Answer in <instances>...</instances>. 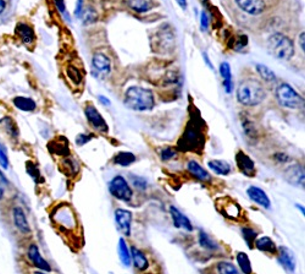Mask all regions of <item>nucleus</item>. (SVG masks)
Listing matches in <instances>:
<instances>
[{"instance_id": "393cba45", "label": "nucleus", "mask_w": 305, "mask_h": 274, "mask_svg": "<svg viewBox=\"0 0 305 274\" xmlns=\"http://www.w3.org/2000/svg\"><path fill=\"white\" fill-rule=\"evenodd\" d=\"M209 167H210V169L214 170V172L219 175H228L231 173L230 164L225 161H217V159H214V161L209 162Z\"/></svg>"}, {"instance_id": "3c124183", "label": "nucleus", "mask_w": 305, "mask_h": 274, "mask_svg": "<svg viewBox=\"0 0 305 274\" xmlns=\"http://www.w3.org/2000/svg\"><path fill=\"white\" fill-rule=\"evenodd\" d=\"M5 9H6V2L5 0H0V15L5 11Z\"/></svg>"}, {"instance_id": "c85d7f7f", "label": "nucleus", "mask_w": 305, "mask_h": 274, "mask_svg": "<svg viewBox=\"0 0 305 274\" xmlns=\"http://www.w3.org/2000/svg\"><path fill=\"white\" fill-rule=\"evenodd\" d=\"M237 262H238L242 272L244 274H252V265H250V261L249 259H248L247 254L238 252V255H237Z\"/></svg>"}, {"instance_id": "5701e85b", "label": "nucleus", "mask_w": 305, "mask_h": 274, "mask_svg": "<svg viewBox=\"0 0 305 274\" xmlns=\"http://www.w3.org/2000/svg\"><path fill=\"white\" fill-rule=\"evenodd\" d=\"M13 105L22 112H33L37 108L34 100L28 98V97H16V98H13Z\"/></svg>"}, {"instance_id": "9b49d317", "label": "nucleus", "mask_w": 305, "mask_h": 274, "mask_svg": "<svg viewBox=\"0 0 305 274\" xmlns=\"http://www.w3.org/2000/svg\"><path fill=\"white\" fill-rule=\"evenodd\" d=\"M28 257H29V260H31V262L33 263L35 267L39 268V270L45 271V272H50L51 271L50 265H49V262L47 261V260L43 259V256L40 255L39 249H38V246L35 245V244L29 245Z\"/></svg>"}, {"instance_id": "f704fd0d", "label": "nucleus", "mask_w": 305, "mask_h": 274, "mask_svg": "<svg viewBox=\"0 0 305 274\" xmlns=\"http://www.w3.org/2000/svg\"><path fill=\"white\" fill-rule=\"evenodd\" d=\"M67 77H69L75 85H80V83L82 82V75H81V72L78 71L76 67L70 66L69 69H67Z\"/></svg>"}, {"instance_id": "473e14b6", "label": "nucleus", "mask_w": 305, "mask_h": 274, "mask_svg": "<svg viewBox=\"0 0 305 274\" xmlns=\"http://www.w3.org/2000/svg\"><path fill=\"white\" fill-rule=\"evenodd\" d=\"M242 234H243V239L246 240L247 245L252 249L254 246L255 239H257V232L253 230L252 228H243L242 229Z\"/></svg>"}, {"instance_id": "9d476101", "label": "nucleus", "mask_w": 305, "mask_h": 274, "mask_svg": "<svg viewBox=\"0 0 305 274\" xmlns=\"http://www.w3.org/2000/svg\"><path fill=\"white\" fill-rule=\"evenodd\" d=\"M236 163L238 165L239 170L246 176H254L255 175V164L249 156H247L244 152L239 151L236 154Z\"/></svg>"}, {"instance_id": "ddd939ff", "label": "nucleus", "mask_w": 305, "mask_h": 274, "mask_svg": "<svg viewBox=\"0 0 305 274\" xmlns=\"http://www.w3.org/2000/svg\"><path fill=\"white\" fill-rule=\"evenodd\" d=\"M247 194H248V196H249V199L254 201V202H257L259 206L266 208V210H269V208H270L271 202H270L268 195H266V192L264 191V190L259 189V187H257V186H250V187H248Z\"/></svg>"}, {"instance_id": "4468645a", "label": "nucleus", "mask_w": 305, "mask_h": 274, "mask_svg": "<svg viewBox=\"0 0 305 274\" xmlns=\"http://www.w3.org/2000/svg\"><path fill=\"white\" fill-rule=\"evenodd\" d=\"M16 34L20 38L21 42L26 45L33 44L35 40V33L31 26L27 25V23H18L16 26Z\"/></svg>"}, {"instance_id": "09e8293b", "label": "nucleus", "mask_w": 305, "mask_h": 274, "mask_svg": "<svg viewBox=\"0 0 305 274\" xmlns=\"http://www.w3.org/2000/svg\"><path fill=\"white\" fill-rule=\"evenodd\" d=\"M203 56H204V60H205V62H206V64H208V65H209V67H210V69H212V70H214V65H212V64H211V62H210V59H209L208 54H206V53H203Z\"/></svg>"}, {"instance_id": "f03ea898", "label": "nucleus", "mask_w": 305, "mask_h": 274, "mask_svg": "<svg viewBox=\"0 0 305 274\" xmlns=\"http://www.w3.org/2000/svg\"><path fill=\"white\" fill-rule=\"evenodd\" d=\"M265 89L260 81L255 78H246L239 83V87L237 89V98L238 102L248 107H254L260 104L265 99Z\"/></svg>"}, {"instance_id": "dca6fc26", "label": "nucleus", "mask_w": 305, "mask_h": 274, "mask_svg": "<svg viewBox=\"0 0 305 274\" xmlns=\"http://www.w3.org/2000/svg\"><path fill=\"white\" fill-rule=\"evenodd\" d=\"M170 212H171V216H172L173 224H175L176 228H182V229L187 230V232H192L193 230L192 223H190L189 219H188L187 217L181 212V211L177 210V208L173 207V206H171Z\"/></svg>"}, {"instance_id": "2f4dec72", "label": "nucleus", "mask_w": 305, "mask_h": 274, "mask_svg": "<svg viewBox=\"0 0 305 274\" xmlns=\"http://www.w3.org/2000/svg\"><path fill=\"white\" fill-rule=\"evenodd\" d=\"M217 270H219V274H241L235 265L227 261L220 262L217 265Z\"/></svg>"}, {"instance_id": "cd10ccee", "label": "nucleus", "mask_w": 305, "mask_h": 274, "mask_svg": "<svg viewBox=\"0 0 305 274\" xmlns=\"http://www.w3.org/2000/svg\"><path fill=\"white\" fill-rule=\"evenodd\" d=\"M257 72L264 81H266V82H274V81L276 80V75H275L274 72H272L271 70L269 69L268 66H266V65L258 64L257 65Z\"/></svg>"}, {"instance_id": "c756f323", "label": "nucleus", "mask_w": 305, "mask_h": 274, "mask_svg": "<svg viewBox=\"0 0 305 274\" xmlns=\"http://www.w3.org/2000/svg\"><path fill=\"white\" fill-rule=\"evenodd\" d=\"M199 243H200L201 248H204V249H208V250L219 249V245H217V244L215 243V241L212 240V239L209 237L205 232H203V230H200L199 232Z\"/></svg>"}, {"instance_id": "6ab92c4d", "label": "nucleus", "mask_w": 305, "mask_h": 274, "mask_svg": "<svg viewBox=\"0 0 305 274\" xmlns=\"http://www.w3.org/2000/svg\"><path fill=\"white\" fill-rule=\"evenodd\" d=\"M220 211H221V213L225 214V217L235 219V221L239 219V217H241V208H239V206L230 199L223 200L222 207Z\"/></svg>"}, {"instance_id": "2eb2a0df", "label": "nucleus", "mask_w": 305, "mask_h": 274, "mask_svg": "<svg viewBox=\"0 0 305 274\" xmlns=\"http://www.w3.org/2000/svg\"><path fill=\"white\" fill-rule=\"evenodd\" d=\"M92 65H93L95 71L99 72L103 76L108 75L111 70V62L104 54H94L93 59H92Z\"/></svg>"}, {"instance_id": "ea45409f", "label": "nucleus", "mask_w": 305, "mask_h": 274, "mask_svg": "<svg viewBox=\"0 0 305 274\" xmlns=\"http://www.w3.org/2000/svg\"><path fill=\"white\" fill-rule=\"evenodd\" d=\"M131 180H132L133 185L137 187V189L144 190L147 187V181L143 178H141V176H131Z\"/></svg>"}, {"instance_id": "72a5a7b5", "label": "nucleus", "mask_w": 305, "mask_h": 274, "mask_svg": "<svg viewBox=\"0 0 305 274\" xmlns=\"http://www.w3.org/2000/svg\"><path fill=\"white\" fill-rule=\"evenodd\" d=\"M26 172L28 173V175L31 176L32 179L35 181V183H39V181H43V179L40 178V173L38 170V168L35 167V164L33 162H27L26 163Z\"/></svg>"}, {"instance_id": "0eeeda50", "label": "nucleus", "mask_w": 305, "mask_h": 274, "mask_svg": "<svg viewBox=\"0 0 305 274\" xmlns=\"http://www.w3.org/2000/svg\"><path fill=\"white\" fill-rule=\"evenodd\" d=\"M237 6L249 15H260L265 10V4L263 0H235Z\"/></svg>"}, {"instance_id": "b1692460", "label": "nucleus", "mask_w": 305, "mask_h": 274, "mask_svg": "<svg viewBox=\"0 0 305 274\" xmlns=\"http://www.w3.org/2000/svg\"><path fill=\"white\" fill-rule=\"evenodd\" d=\"M254 245L257 246L258 250L264 252H270V254H276V245H275L274 241L270 238L263 237L258 239L254 243Z\"/></svg>"}, {"instance_id": "c03bdc74", "label": "nucleus", "mask_w": 305, "mask_h": 274, "mask_svg": "<svg viewBox=\"0 0 305 274\" xmlns=\"http://www.w3.org/2000/svg\"><path fill=\"white\" fill-rule=\"evenodd\" d=\"M83 11V0H78L77 4H76V10H75V15L77 17H81Z\"/></svg>"}, {"instance_id": "423d86ee", "label": "nucleus", "mask_w": 305, "mask_h": 274, "mask_svg": "<svg viewBox=\"0 0 305 274\" xmlns=\"http://www.w3.org/2000/svg\"><path fill=\"white\" fill-rule=\"evenodd\" d=\"M86 113V118L88 120V123L94 127L97 131L99 132H108V124L105 123V120L103 119V116L100 115V113L95 109L92 105H88L84 109Z\"/></svg>"}, {"instance_id": "de8ad7c7", "label": "nucleus", "mask_w": 305, "mask_h": 274, "mask_svg": "<svg viewBox=\"0 0 305 274\" xmlns=\"http://www.w3.org/2000/svg\"><path fill=\"white\" fill-rule=\"evenodd\" d=\"M98 99H99V102L102 103L103 105H106V107H109V105H110V100L106 98V97L99 96V97H98Z\"/></svg>"}, {"instance_id": "37998d69", "label": "nucleus", "mask_w": 305, "mask_h": 274, "mask_svg": "<svg viewBox=\"0 0 305 274\" xmlns=\"http://www.w3.org/2000/svg\"><path fill=\"white\" fill-rule=\"evenodd\" d=\"M200 26H201V29H203V31H208L209 17H208V15H206L205 11L201 12V15H200Z\"/></svg>"}, {"instance_id": "4c0bfd02", "label": "nucleus", "mask_w": 305, "mask_h": 274, "mask_svg": "<svg viewBox=\"0 0 305 274\" xmlns=\"http://www.w3.org/2000/svg\"><path fill=\"white\" fill-rule=\"evenodd\" d=\"M176 151L171 147H166L161 151V159L162 161H170V159L175 158Z\"/></svg>"}, {"instance_id": "bb28decb", "label": "nucleus", "mask_w": 305, "mask_h": 274, "mask_svg": "<svg viewBox=\"0 0 305 274\" xmlns=\"http://www.w3.org/2000/svg\"><path fill=\"white\" fill-rule=\"evenodd\" d=\"M119 254H120V260L121 262L124 263L126 267H129L131 265V255L129 251V248H127V244L125 241V239H120L119 240Z\"/></svg>"}, {"instance_id": "f3484780", "label": "nucleus", "mask_w": 305, "mask_h": 274, "mask_svg": "<svg viewBox=\"0 0 305 274\" xmlns=\"http://www.w3.org/2000/svg\"><path fill=\"white\" fill-rule=\"evenodd\" d=\"M124 1L132 11L138 13L148 12L155 5L154 0H124Z\"/></svg>"}, {"instance_id": "7ed1b4c3", "label": "nucleus", "mask_w": 305, "mask_h": 274, "mask_svg": "<svg viewBox=\"0 0 305 274\" xmlns=\"http://www.w3.org/2000/svg\"><path fill=\"white\" fill-rule=\"evenodd\" d=\"M268 48L271 55L279 60H291L294 55L292 40L282 33H275L269 38Z\"/></svg>"}, {"instance_id": "f257e3e1", "label": "nucleus", "mask_w": 305, "mask_h": 274, "mask_svg": "<svg viewBox=\"0 0 305 274\" xmlns=\"http://www.w3.org/2000/svg\"><path fill=\"white\" fill-rule=\"evenodd\" d=\"M124 103L127 108L136 112H147L155 107V97L151 89L130 87L125 92Z\"/></svg>"}, {"instance_id": "603ef678", "label": "nucleus", "mask_w": 305, "mask_h": 274, "mask_svg": "<svg viewBox=\"0 0 305 274\" xmlns=\"http://www.w3.org/2000/svg\"><path fill=\"white\" fill-rule=\"evenodd\" d=\"M33 274H44V273H42V272H34Z\"/></svg>"}, {"instance_id": "f8f14e48", "label": "nucleus", "mask_w": 305, "mask_h": 274, "mask_svg": "<svg viewBox=\"0 0 305 274\" xmlns=\"http://www.w3.org/2000/svg\"><path fill=\"white\" fill-rule=\"evenodd\" d=\"M12 218H13V223H15V227L17 228L21 233H23V234H28V233H31V227H29L28 219H27L26 213H24L22 208L18 207V206L13 207Z\"/></svg>"}, {"instance_id": "79ce46f5", "label": "nucleus", "mask_w": 305, "mask_h": 274, "mask_svg": "<svg viewBox=\"0 0 305 274\" xmlns=\"http://www.w3.org/2000/svg\"><path fill=\"white\" fill-rule=\"evenodd\" d=\"M54 2H55V5H56V7H58L59 11L64 15V17H67V20L70 21V17H69V15H67V11H66V6H65V0H54Z\"/></svg>"}, {"instance_id": "a19ab883", "label": "nucleus", "mask_w": 305, "mask_h": 274, "mask_svg": "<svg viewBox=\"0 0 305 274\" xmlns=\"http://www.w3.org/2000/svg\"><path fill=\"white\" fill-rule=\"evenodd\" d=\"M93 135H86V134H80L77 137H76V143L78 146H84L87 142L92 140Z\"/></svg>"}, {"instance_id": "a18cd8bd", "label": "nucleus", "mask_w": 305, "mask_h": 274, "mask_svg": "<svg viewBox=\"0 0 305 274\" xmlns=\"http://www.w3.org/2000/svg\"><path fill=\"white\" fill-rule=\"evenodd\" d=\"M275 158H276L277 161H280V162H287V161H290V157L286 156V154H283V153H277V154H275Z\"/></svg>"}, {"instance_id": "6e6552de", "label": "nucleus", "mask_w": 305, "mask_h": 274, "mask_svg": "<svg viewBox=\"0 0 305 274\" xmlns=\"http://www.w3.org/2000/svg\"><path fill=\"white\" fill-rule=\"evenodd\" d=\"M115 219L120 232L126 235V237H129L131 234V221H132V214H131L130 211L116 210Z\"/></svg>"}, {"instance_id": "1a4fd4ad", "label": "nucleus", "mask_w": 305, "mask_h": 274, "mask_svg": "<svg viewBox=\"0 0 305 274\" xmlns=\"http://www.w3.org/2000/svg\"><path fill=\"white\" fill-rule=\"evenodd\" d=\"M286 180L294 186H304V169L302 165H292L285 173Z\"/></svg>"}, {"instance_id": "e433bc0d", "label": "nucleus", "mask_w": 305, "mask_h": 274, "mask_svg": "<svg viewBox=\"0 0 305 274\" xmlns=\"http://www.w3.org/2000/svg\"><path fill=\"white\" fill-rule=\"evenodd\" d=\"M82 13L84 15V23H87V25H88V23L94 22L95 18H97V13H95L94 10L91 9V7H88V9H86V7H84ZM81 16H82V15H81Z\"/></svg>"}, {"instance_id": "49530a36", "label": "nucleus", "mask_w": 305, "mask_h": 274, "mask_svg": "<svg viewBox=\"0 0 305 274\" xmlns=\"http://www.w3.org/2000/svg\"><path fill=\"white\" fill-rule=\"evenodd\" d=\"M304 37H305V33L304 32H302L301 33V36H299V44H301V48H302V50L303 51H305V40H304Z\"/></svg>"}, {"instance_id": "4be33fe9", "label": "nucleus", "mask_w": 305, "mask_h": 274, "mask_svg": "<svg viewBox=\"0 0 305 274\" xmlns=\"http://www.w3.org/2000/svg\"><path fill=\"white\" fill-rule=\"evenodd\" d=\"M220 74L223 78V87L227 93H231L233 91V82H232V75H231V67L228 62H222L220 65Z\"/></svg>"}, {"instance_id": "a878e982", "label": "nucleus", "mask_w": 305, "mask_h": 274, "mask_svg": "<svg viewBox=\"0 0 305 274\" xmlns=\"http://www.w3.org/2000/svg\"><path fill=\"white\" fill-rule=\"evenodd\" d=\"M135 161V154L131 153V152H120L119 154H116L115 158H114V163L121 165V167H129V165L132 164Z\"/></svg>"}, {"instance_id": "58836bf2", "label": "nucleus", "mask_w": 305, "mask_h": 274, "mask_svg": "<svg viewBox=\"0 0 305 274\" xmlns=\"http://www.w3.org/2000/svg\"><path fill=\"white\" fill-rule=\"evenodd\" d=\"M7 185H9V181H7V179L5 178V175L0 172V200L4 197L5 191H6L7 189Z\"/></svg>"}, {"instance_id": "39448f33", "label": "nucleus", "mask_w": 305, "mask_h": 274, "mask_svg": "<svg viewBox=\"0 0 305 274\" xmlns=\"http://www.w3.org/2000/svg\"><path fill=\"white\" fill-rule=\"evenodd\" d=\"M109 191H110V194L113 195L114 197H116L118 200L125 201V202H127V201L132 199L133 195L129 183H127V181L125 180V178H122L121 175L115 176V178H113V180L109 183Z\"/></svg>"}, {"instance_id": "8fccbe9b", "label": "nucleus", "mask_w": 305, "mask_h": 274, "mask_svg": "<svg viewBox=\"0 0 305 274\" xmlns=\"http://www.w3.org/2000/svg\"><path fill=\"white\" fill-rule=\"evenodd\" d=\"M176 1H177V4L181 6V9H183V10L187 9V0H176Z\"/></svg>"}, {"instance_id": "aec40b11", "label": "nucleus", "mask_w": 305, "mask_h": 274, "mask_svg": "<svg viewBox=\"0 0 305 274\" xmlns=\"http://www.w3.org/2000/svg\"><path fill=\"white\" fill-rule=\"evenodd\" d=\"M130 255H131V260L133 261V265H135V267L137 268V270L146 271L147 268H148L149 266L148 260H147L146 255H144L140 249L136 248V246H132V248H131Z\"/></svg>"}, {"instance_id": "c9c22d12", "label": "nucleus", "mask_w": 305, "mask_h": 274, "mask_svg": "<svg viewBox=\"0 0 305 274\" xmlns=\"http://www.w3.org/2000/svg\"><path fill=\"white\" fill-rule=\"evenodd\" d=\"M0 165L4 169L9 168V154H7L6 147H5V145L1 141H0Z\"/></svg>"}, {"instance_id": "20e7f679", "label": "nucleus", "mask_w": 305, "mask_h": 274, "mask_svg": "<svg viewBox=\"0 0 305 274\" xmlns=\"http://www.w3.org/2000/svg\"><path fill=\"white\" fill-rule=\"evenodd\" d=\"M276 98L280 105L287 109H297L303 104V98L288 83H281L277 87Z\"/></svg>"}, {"instance_id": "a211bd4d", "label": "nucleus", "mask_w": 305, "mask_h": 274, "mask_svg": "<svg viewBox=\"0 0 305 274\" xmlns=\"http://www.w3.org/2000/svg\"><path fill=\"white\" fill-rule=\"evenodd\" d=\"M279 261L281 262V265L286 270H288L290 272H293L294 268H296V259L293 256V252L290 249L286 248V246H281L279 249Z\"/></svg>"}, {"instance_id": "7c9ffc66", "label": "nucleus", "mask_w": 305, "mask_h": 274, "mask_svg": "<svg viewBox=\"0 0 305 274\" xmlns=\"http://www.w3.org/2000/svg\"><path fill=\"white\" fill-rule=\"evenodd\" d=\"M0 123L4 125L5 130H6V132L10 135V136H12V137L18 136L17 125H16L15 121H13L10 116H6V118H4L2 120H0Z\"/></svg>"}, {"instance_id": "412c9836", "label": "nucleus", "mask_w": 305, "mask_h": 274, "mask_svg": "<svg viewBox=\"0 0 305 274\" xmlns=\"http://www.w3.org/2000/svg\"><path fill=\"white\" fill-rule=\"evenodd\" d=\"M188 170H189L190 174L201 181H209L211 179L210 174L201 167L199 163H197L195 161H190L188 163Z\"/></svg>"}]
</instances>
